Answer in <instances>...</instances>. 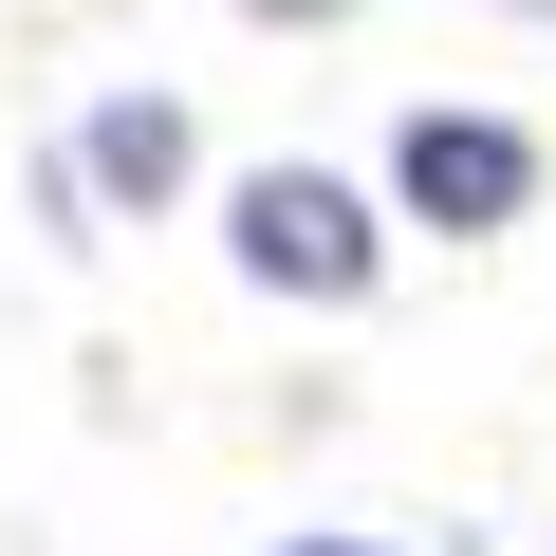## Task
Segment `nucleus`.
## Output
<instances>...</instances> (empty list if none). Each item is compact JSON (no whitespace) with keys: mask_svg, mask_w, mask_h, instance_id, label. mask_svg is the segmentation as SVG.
I'll use <instances>...</instances> for the list:
<instances>
[{"mask_svg":"<svg viewBox=\"0 0 556 556\" xmlns=\"http://www.w3.org/2000/svg\"><path fill=\"white\" fill-rule=\"evenodd\" d=\"M241 20H298V38H316V20H353V0H241Z\"/></svg>","mask_w":556,"mask_h":556,"instance_id":"20e7f679","label":"nucleus"},{"mask_svg":"<svg viewBox=\"0 0 556 556\" xmlns=\"http://www.w3.org/2000/svg\"><path fill=\"white\" fill-rule=\"evenodd\" d=\"M390 223H445V241L538 223V130H519V112H482V93H427V112L390 130Z\"/></svg>","mask_w":556,"mask_h":556,"instance_id":"f03ea898","label":"nucleus"},{"mask_svg":"<svg viewBox=\"0 0 556 556\" xmlns=\"http://www.w3.org/2000/svg\"><path fill=\"white\" fill-rule=\"evenodd\" d=\"M56 167H75V204H93V223H167V204L204 186V130H186V93L112 75V93L56 130Z\"/></svg>","mask_w":556,"mask_h":556,"instance_id":"7ed1b4c3","label":"nucleus"},{"mask_svg":"<svg viewBox=\"0 0 556 556\" xmlns=\"http://www.w3.org/2000/svg\"><path fill=\"white\" fill-rule=\"evenodd\" d=\"M223 260L260 298H298V316H353L390 278V186H353V167H241L223 186Z\"/></svg>","mask_w":556,"mask_h":556,"instance_id":"f257e3e1","label":"nucleus"},{"mask_svg":"<svg viewBox=\"0 0 556 556\" xmlns=\"http://www.w3.org/2000/svg\"><path fill=\"white\" fill-rule=\"evenodd\" d=\"M278 556H408V538H278Z\"/></svg>","mask_w":556,"mask_h":556,"instance_id":"39448f33","label":"nucleus"},{"mask_svg":"<svg viewBox=\"0 0 556 556\" xmlns=\"http://www.w3.org/2000/svg\"><path fill=\"white\" fill-rule=\"evenodd\" d=\"M501 20H556V0H501Z\"/></svg>","mask_w":556,"mask_h":556,"instance_id":"423d86ee","label":"nucleus"}]
</instances>
